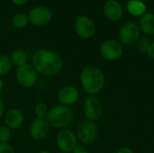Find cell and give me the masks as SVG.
Returning a JSON list of instances; mask_svg holds the SVG:
<instances>
[{
    "label": "cell",
    "mask_w": 154,
    "mask_h": 153,
    "mask_svg": "<svg viewBox=\"0 0 154 153\" xmlns=\"http://www.w3.org/2000/svg\"><path fill=\"white\" fill-rule=\"evenodd\" d=\"M39 75L55 77L64 66L63 58L56 51L49 49H38L32 56V63Z\"/></svg>",
    "instance_id": "6da1fadb"
},
{
    "label": "cell",
    "mask_w": 154,
    "mask_h": 153,
    "mask_svg": "<svg viewBox=\"0 0 154 153\" xmlns=\"http://www.w3.org/2000/svg\"><path fill=\"white\" fill-rule=\"evenodd\" d=\"M80 86L88 96H96L100 93L106 85L104 72L95 65L83 67L79 73Z\"/></svg>",
    "instance_id": "7a4b0ae2"
},
{
    "label": "cell",
    "mask_w": 154,
    "mask_h": 153,
    "mask_svg": "<svg viewBox=\"0 0 154 153\" xmlns=\"http://www.w3.org/2000/svg\"><path fill=\"white\" fill-rule=\"evenodd\" d=\"M76 119L74 110L69 106L62 105H56L50 108L49 114L46 117L51 128L62 130L68 128L73 124Z\"/></svg>",
    "instance_id": "3957f363"
},
{
    "label": "cell",
    "mask_w": 154,
    "mask_h": 153,
    "mask_svg": "<svg viewBox=\"0 0 154 153\" xmlns=\"http://www.w3.org/2000/svg\"><path fill=\"white\" fill-rule=\"evenodd\" d=\"M76 135L79 142L83 145H91L95 143L99 135V128L96 122L84 119L82 120L76 131Z\"/></svg>",
    "instance_id": "277c9868"
},
{
    "label": "cell",
    "mask_w": 154,
    "mask_h": 153,
    "mask_svg": "<svg viewBox=\"0 0 154 153\" xmlns=\"http://www.w3.org/2000/svg\"><path fill=\"white\" fill-rule=\"evenodd\" d=\"M15 80L23 88L33 87L39 78V74L31 63H26L15 69Z\"/></svg>",
    "instance_id": "5b68a950"
},
{
    "label": "cell",
    "mask_w": 154,
    "mask_h": 153,
    "mask_svg": "<svg viewBox=\"0 0 154 153\" xmlns=\"http://www.w3.org/2000/svg\"><path fill=\"white\" fill-rule=\"evenodd\" d=\"M57 149L62 153H72L74 149L79 145V140L76 133L66 128L60 130L55 139Z\"/></svg>",
    "instance_id": "8992f818"
},
{
    "label": "cell",
    "mask_w": 154,
    "mask_h": 153,
    "mask_svg": "<svg viewBox=\"0 0 154 153\" xmlns=\"http://www.w3.org/2000/svg\"><path fill=\"white\" fill-rule=\"evenodd\" d=\"M100 56L107 61H115L119 60L124 53L123 44L114 39L105 41L99 48Z\"/></svg>",
    "instance_id": "52a82bcc"
},
{
    "label": "cell",
    "mask_w": 154,
    "mask_h": 153,
    "mask_svg": "<svg viewBox=\"0 0 154 153\" xmlns=\"http://www.w3.org/2000/svg\"><path fill=\"white\" fill-rule=\"evenodd\" d=\"M118 36L122 44L128 46L134 45L141 37V30L137 23L129 21L120 27Z\"/></svg>",
    "instance_id": "ba28073f"
},
{
    "label": "cell",
    "mask_w": 154,
    "mask_h": 153,
    "mask_svg": "<svg viewBox=\"0 0 154 153\" xmlns=\"http://www.w3.org/2000/svg\"><path fill=\"white\" fill-rule=\"evenodd\" d=\"M85 119L96 122L99 120L103 115V106L100 100L96 96H88L82 105Z\"/></svg>",
    "instance_id": "9c48e42d"
},
{
    "label": "cell",
    "mask_w": 154,
    "mask_h": 153,
    "mask_svg": "<svg viewBox=\"0 0 154 153\" xmlns=\"http://www.w3.org/2000/svg\"><path fill=\"white\" fill-rule=\"evenodd\" d=\"M74 28L77 35L84 40L91 39L96 33V24L88 15L79 16L75 21Z\"/></svg>",
    "instance_id": "30bf717a"
},
{
    "label": "cell",
    "mask_w": 154,
    "mask_h": 153,
    "mask_svg": "<svg viewBox=\"0 0 154 153\" xmlns=\"http://www.w3.org/2000/svg\"><path fill=\"white\" fill-rule=\"evenodd\" d=\"M51 126L46 119H39V118H34L29 126L28 133L30 137L33 141H43L45 140L50 133H51Z\"/></svg>",
    "instance_id": "8fae6325"
},
{
    "label": "cell",
    "mask_w": 154,
    "mask_h": 153,
    "mask_svg": "<svg viewBox=\"0 0 154 153\" xmlns=\"http://www.w3.org/2000/svg\"><path fill=\"white\" fill-rule=\"evenodd\" d=\"M27 16L31 24L34 26H43L51 22L52 13L49 7L38 5L32 8Z\"/></svg>",
    "instance_id": "7c38bea8"
},
{
    "label": "cell",
    "mask_w": 154,
    "mask_h": 153,
    "mask_svg": "<svg viewBox=\"0 0 154 153\" xmlns=\"http://www.w3.org/2000/svg\"><path fill=\"white\" fill-rule=\"evenodd\" d=\"M80 98V92L78 87L72 85H67L58 91L57 99L60 105L71 107L79 102Z\"/></svg>",
    "instance_id": "4fadbf2b"
},
{
    "label": "cell",
    "mask_w": 154,
    "mask_h": 153,
    "mask_svg": "<svg viewBox=\"0 0 154 153\" xmlns=\"http://www.w3.org/2000/svg\"><path fill=\"white\" fill-rule=\"evenodd\" d=\"M4 123L12 131L19 129L24 123L23 113L18 108H10L5 113Z\"/></svg>",
    "instance_id": "5bb4252c"
},
{
    "label": "cell",
    "mask_w": 154,
    "mask_h": 153,
    "mask_svg": "<svg viewBox=\"0 0 154 153\" xmlns=\"http://www.w3.org/2000/svg\"><path fill=\"white\" fill-rule=\"evenodd\" d=\"M103 12L105 16L112 22H117L123 16V7L117 0L106 1L103 5Z\"/></svg>",
    "instance_id": "9a60e30c"
},
{
    "label": "cell",
    "mask_w": 154,
    "mask_h": 153,
    "mask_svg": "<svg viewBox=\"0 0 154 153\" xmlns=\"http://www.w3.org/2000/svg\"><path fill=\"white\" fill-rule=\"evenodd\" d=\"M139 28L143 33L145 35H153L154 34V14L145 13L141 16L139 21Z\"/></svg>",
    "instance_id": "2e32d148"
},
{
    "label": "cell",
    "mask_w": 154,
    "mask_h": 153,
    "mask_svg": "<svg viewBox=\"0 0 154 153\" xmlns=\"http://www.w3.org/2000/svg\"><path fill=\"white\" fill-rule=\"evenodd\" d=\"M127 12L134 16V17H141L146 13V5L141 0H131L128 1L126 4Z\"/></svg>",
    "instance_id": "e0dca14e"
},
{
    "label": "cell",
    "mask_w": 154,
    "mask_h": 153,
    "mask_svg": "<svg viewBox=\"0 0 154 153\" xmlns=\"http://www.w3.org/2000/svg\"><path fill=\"white\" fill-rule=\"evenodd\" d=\"M9 57H10L13 66H15L16 68L28 63L27 62V60H28L27 53L23 50H21V49L14 50Z\"/></svg>",
    "instance_id": "ac0fdd59"
},
{
    "label": "cell",
    "mask_w": 154,
    "mask_h": 153,
    "mask_svg": "<svg viewBox=\"0 0 154 153\" xmlns=\"http://www.w3.org/2000/svg\"><path fill=\"white\" fill-rule=\"evenodd\" d=\"M13 69V64L10 57L6 54H0V78L9 74Z\"/></svg>",
    "instance_id": "d6986e66"
},
{
    "label": "cell",
    "mask_w": 154,
    "mask_h": 153,
    "mask_svg": "<svg viewBox=\"0 0 154 153\" xmlns=\"http://www.w3.org/2000/svg\"><path fill=\"white\" fill-rule=\"evenodd\" d=\"M50 111L49 106L45 102H38L33 107V114L35 118L46 119Z\"/></svg>",
    "instance_id": "ffe728a7"
},
{
    "label": "cell",
    "mask_w": 154,
    "mask_h": 153,
    "mask_svg": "<svg viewBox=\"0 0 154 153\" xmlns=\"http://www.w3.org/2000/svg\"><path fill=\"white\" fill-rule=\"evenodd\" d=\"M12 24L14 28H17V29H23L24 28L28 23H29V20H28V16L24 14H22V13H19V14H15L13 17H12Z\"/></svg>",
    "instance_id": "44dd1931"
},
{
    "label": "cell",
    "mask_w": 154,
    "mask_h": 153,
    "mask_svg": "<svg viewBox=\"0 0 154 153\" xmlns=\"http://www.w3.org/2000/svg\"><path fill=\"white\" fill-rule=\"evenodd\" d=\"M12 138V130L5 125L0 126V143H8Z\"/></svg>",
    "instance_id": "7402d4cb"
},
{
    "label": "cell",
    "mask_w": 154,
    "mask_h": 153,
    "mask_svg": "<svg viewBox=\"0 0 154 153\" xmlns=\"http://www.w3.org/2000/svg\"><path fill=\"white\" fill-rule=\"evenodd\" d=\"M151 42L152 41H150V39L147 36H141L139 38V40L137 41V42H136L137 49L140 51L146 53L147 52V50H148V48H149V46L151 44Z\"/></svg>",
    "instance_id": "603a6c76"
},
{
    "label": "cell",
    "mask_w": 154,
    "mask_h": 153,
    "mask_svg": "<svg viewBox=\"0 0 154 153\" xmlns=\"http://www.w3.org/2000/svg\"><path fill=\"white\" fill-rule=\"evenodd\" d=\"M0 153H16L14 148L8 143H0Z\"/></svg>",
    "instance_id": "cb8c5ba5"
},
{
    "label": "cell",
    "mask_w": 154,
    "mask_h": 153,
    "mask_svg": "<svg viewBox=\"0 0 154 153\" xmlns=\"http://www.w3.org/2000/svg\"><path fill=\"white\" fill-rule=\"evenodd\" d=\"M72 153H90V152H89L88 149L86 146H84V145H78V146L74 149V151H72Z\"/></svg>",
    "instance_id": "d4e9b609"
},
{
    "label": "cell",
    "mask_w": 154,
    "mask_h": 153,
    "mask_svg": "<svg viewBox=\"0 0 154 153\" xmlns=\"http://www.w3.org/2000/svg\"><path fill=\"white\" fill-rule=\"evenodd\" d=\"M146 54L148 55V57L152 60H154V41L151 42L148 50H147V52Z\"/></svg>",
    "instance_id": "484cf974"
},
{
    "label": "cell",
    "mask_w": 154,
    "mask_h": 153,
    "mask_svg": "<svg viewBox=\"0 0 154 153\" xmlns=\"http://www.w3.org/2000/svg\"><path fill=\"white\" fill-rule=\"evenodd\" d=\"M5 113V103H4L3 99L0 98V119L2 117H4Z\"/></svg>",
    "instance_id": "4316f807"
},
{
    "label": "cell",
    "mask_w": 154,
    "mask_h": 153,
    "mask_svg": "<svg viewBox=\"0 0 154 153\" xmlns=\"http://www.w3.org/2000/svg\"><path fill=\"white\" fill-rule=\"evenodd\" d=\"M116 153H134V151L131 149V148H129V147H122V148H120Z\"/></svg>",
    "instance_id": "83f0119b"
},
{
    "label": "cell",
    "mask_w": 154,
    "mask_h": 153,
    "mask_svg": "<svg viewBox=\"0 0 154 153\" xmlns=\"http://www.w3.org/2000/svg\"><path fill=\"white\" fill-rule=\"evenodd\" d=\"M29 0H11V2L14 4V5H25L27 2H28Z\"/></svg>",
    "instance_id": "f1b7e54d"
},
{
    "label": "cell",
    "mask_w": 154,
    "mask_h": 153,
    "mask_svg": "<svg viewBox=\"0 0 154 153\" xmlns=\"http://www.w3.org/2000/svg\"><path fill=\"white\" fill-rule=\"evenodd\" d=\"M4 87H5V82H4V80L2 79V78H0V94H1L2 91L4 90Z\"/></svg>",
    "instance_id": "f546056e"
},
{
    "label": "cell",
    "mask_w": 154,
    "mask_h": 153,
    "mask_svg": "<svg viewBox=\"0 0 154 153\" xmlns=\"http://www.w3.org/2000/svg\"><path fill=\"white\" fill-rule=\"evenodd\" d=\"M37 153H51L50 151H48V150H41V151H39Z\"/></svg>",
    "instance_id": "4dcf8cb0"
},
{
    "label": "cell",
    "mask_w": 154,
    "mask_h": 153,
    "mask_svg": "<svg viewBox=\"0 0 154 153\" xmlns=\"http://www.w3.org/2000/svg\"><path fill=\"white\" fill-rule=\"evenodd\" d=\"M141 1H143L144 3V2H148V1H151V0H141Z\"/></svg>",
    "instance_id": "1f68e13d"
},
{
    "label": "cell",
    "mask_w": 154,
    "mask_h": 153,
    "mask_svg": "<svg viewBox=\"0 0 154 153\" xmlns=\"http://www.w3.org/2000/svg\"><path fill=\"white\" fill-rule=\"evenodd\" d=\"M0 28H1V19H0Z\"/></svg>",
    "instance_id": "d6a6232c"
},
{
    "label": "cell",
    "mask_w": 154,
    "mask_h": 153,
    "mask_svg": "<svg viewBox=\"0 0 154 153\" xmlns=\"http://www.w3.org/2000/svg\"><path fill=\"white\" fill-rule=\"evenodd\" d=\"M128 1H131V0H128Z\"/></svg>",
    "instance_id": "836d02e7"
}]
</instances>
